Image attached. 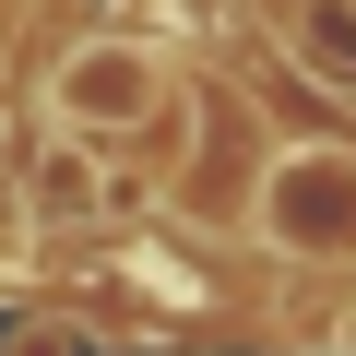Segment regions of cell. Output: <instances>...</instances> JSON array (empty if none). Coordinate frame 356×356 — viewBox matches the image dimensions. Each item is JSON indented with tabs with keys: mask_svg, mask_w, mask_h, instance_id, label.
I'll return each instance as SVG.
<instances>
[{
	"mask_svg": "<svg viewBox=\"0 0 356 356\" xmlns=\"http://www.w3.org/2000/svg\"><path fill=\"white\" fill-rule=\"evenodd\" d=\"M178 107V72H166V36H83L48 60V119L72 143H131Z\"/></svg>",
	"mask_w": 356,
	"mask_h": 356,
	"instance_id": "6da1fadb",
	"label": "cell"
},
{
	"mask_svg": "<svg viewBox=\"0 0 356 356\" xmlns=\"http://www.w3.org/2000/svg\"><path fill=\"white\" fill-rule=\"evenodd\" d=\"M273 261H356V143H285L250 202Z\"/></svg>",
	"mask_w": 356,
	"mask_h": 356,
	"instance_id": "7a4b0ae2",
	"label": "cell"
},
{
	"mask_svg": "<svg viewBox=\"0 0 356 356\" xmlns=\"http://www.w3.org/2000/svg\"><path fill=\"white\" fill-rule=\"evenodd\" d=\"M285 48H297L309 83L356 95V0H297V13H285Z\"/></svg>",
	"mask_w": 356,
	"mask_h": 356,
	"instance_id": "3957f363",
	"label": "cell"
},
{
	"mask_svg": "<svg viewBox=\"0 0 356 356\" xmlns=\"http://www.w3.org/2000/svg\"><path fill=\"white\" fill-rule=\"evenodd\" d=\"M24 202L83 226V214L107 202V178H95V154H83V143H36V166H24Z\"/></svg>",
	"mask_w": 356,
	"mask_h": 356,
	"instance_id": "277c9868",
	"label": "cell"
},
{
	"mask_svg": "<svg viewBox=\"0 0 356 356\" xmlns=\"http://www.w3.org/2000/svg\"><path fill=\"white\" fill-rule=\"evenodd\" d=\"M36 250V214H24V191H13V166H0V261H24Z\"/></svg>",
	"mask_w": 356,
	"mask_h": 356,
	"instance_id": "5b68a950",
	"label": "cell"
},
{
	"mask_svg": "<svg viewBox=\"0 0 356 356\" xmlns=\"http://www.w3.org/2000/svg\"><path fill=\"white\" fill-rule=\"evenodd\" d=\"M13 356H72V332H13Z\"/></svg>",
	"mask_w": 356,
	"mask_h": 356,
	"instance_id": "8992f818",
	"label": "cell"
},
{
	"mask_svg": "<svg viewBox=\"0 0 356 356\" xmlns=\"http://www.w3.org/2000/svg\"><path fill=\"white\" fill-rule=\"evenodd\" d=\"M332 356H356V297H344V309H332Z\"/></svg>",
	"mask_w": 356,
	"mask_h": 356,
	"instance_id": "52a82bcc",
	"label": "cell"
}]
</instances>
